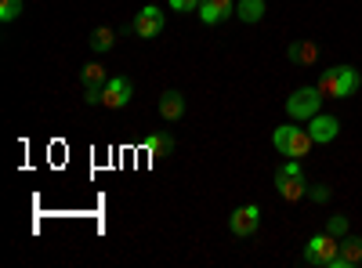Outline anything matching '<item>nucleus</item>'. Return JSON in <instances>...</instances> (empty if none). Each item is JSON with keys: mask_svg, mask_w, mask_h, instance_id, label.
I'll use <instances>...</instances> for the list:
<instances>
[{"mask_svg": "<svg viewBox=\"0 0 362 268\" xmlns=\"http://www.w3.org/2000/svg\"><path fill=\"white\" fill-rule=\"evenodd\" d=\"M341 264L358 268L362 264V235H344L341 240Z\"/></svg>", "mask_w": 362, "mask_h": 268, "instance_id": "13", "label": "nucleus"}, {"mask_svg": "<svg viewBox=\"0 0 362 268\" xmlns=\"http://www.w3.org/2000/svg\"><path fill=\"white\" fill-rule=\"evenodd\" d=\"M141 148H145V156H170L174 153V138L170 134H148L145 141H141Z\"/></svg>", "mask_w": 362, "mask_h": 268, "instance_id": "14", "label": "nucleus"}, {"mask_svg": "<svg viewBox=\"0 0 362 268\" xmlns=\"http://www.w3.org/2000/svg\"><path fill=\"white\" fill-rule=\"evenodd\" d=\"M163 22H167V15H163V8H156V4H145L141 11H138V18H134V33L141 37V40H156L160 33H163Z\"/></svg>", "mask_w": 362, "mask_h": 268, "instance_id": "6", "label": "nucleus"}, {"mask_svg": "<svg viewBox=\"0 0 362 268\" xmlns=\"http://www.w3.org/2000/svg\"><path fill=\"white\" fill-rule=\"evenodd\" d=\"M348 228H351V225H348V218H344V214H334V218L326 221V232L334 235V240H344V235H348Z\"/></svg>", "mask_w": 362, "mask_h": 268, "instance_id": "18", "label": "nucleus"}, {"mask_svg": "<svg viewBox=\"0 0 362 268\" xmlns=\"http://www.w3.org/2000/svg\"><path fill=\"white\" fill-rule=\"evenodd\" d=\"M286 58L293 66H315L319 62V44H312V40H293L290 47H286Z\"/></svg>", "mask_w": 362, "mask_h": 268, "instance_id": "11", "label": "nucleus"}, {"mask_svg": "<svg viewBox=\"0 0 362 268\" xmlns=\"http://www.w3.org/2000/svg\"><path fill=\"white\" fill-rule=\"evenodd\" d=\"M319 95L322 98H334V102H341V98H351L358 87H362V76H358V69L355 66H329V69H322V76H319Z\"/></svg>", "mask_w": 362, "mask_h": 268, "instance_id": "1", "label": "nucleus"}, {"mask_svg": "<svg viewBox=\"0 0 362 268\" xmlns=\"http://www.w3.org/2000/svg\"><path fill=\"white\" fill-rule=\"evenodd\" d=\"M308 196H312L315 203H326L334 192H329V185H308Z\"/></svg>", "mask_w": 362, "mask_h": 268, "instance_id": "21", "label": "nucleus"}, {"mask_svg": "<svg viewBox=\"0 0 362 268\" xmlns=\"http://www.w3.org/2000/svg\"><path fill=\"white\" fill-rule=\"evenodd\" d=\"M235 15L239 18H243V22H261L264 18V0H239V4H235Z\"/></svg>", "mask_w": 362, "mask_h": 268, "instance_id": "16", "label": "nucleus"}, {"mask_svg": "<svg viewBox=\"0 0 362 268\" xmlns=\"http://www.w3.org/2000/svg\"><path fill=\"white\" fill-rule=\"evenodd\" d=\"M322 95H319V87H297V91L286 98V116H290V120H312V116L322 109Z\"/></svg>", "mask_w": 362, "mask_h": 268, "instance_id": "4", "label": "nucleus"}, {"mask_svg": "<svg viewBox=\"0 0 362 268\" xmlns=\"http://www.w3.org/2000/svg\"><path fill=\"white\" fill-rule=\"evenodd\" d=\"M337 254H341V240H334L326 228L319 235H312L308 247H305V261L308 264H319V268H329V264L337 261Z\"/></svg>", "mask_w": 362, "mask_h": 268, "instance_id": "5", "label": "nucleus"}, {"mask_svg": "<svg viewBox=\"0 0 362 268\" xmlns=\"http://www.w3.org/2000/svg\"><path fill=\"white\" fill-rule=\"evenodd\" d=\"M196 15H199L203 25H218V22H225L228 15H235V0H203Z\"/></svg>", "mask_w": 362, "mask_h": 268, "instance_id": "10", "label": "nucleus"}, {"mask_svg": "<svg viewBox=\"0 0 362 268\" xmlns=\"http://www.w3.org/2000/svg\"><path fill=\"white\" fill-rule=\"evenodd\" d=\"M134 98V87L127 76H109V83L102 87V105L105 109H124Z\"/></svg>", "mask_w": 362, "mask_h": 268, "instance_id": "8", "label": "nucleus"}, {"mask_svg": "<svg viewBox=\"0 0 362 268\" xmlns=\"http://www.w3.org/2000/svg\"><path fill=\"white\" fill-rule=\"evenodd\" d=\"M80 83H83V87H105V83H109V69H105L102 62H90V66L80 69Z\"/></svg>", "mask_w": 362, "mask_h": 268, "instance_id": "15", "label": "nucleus"}, {"mask_svg": "<svg viewBox=\"0 0 362 268\" xmlns=\"http://www.w3.org/2000/svg\"><path fill=\"white\" fill-rule=\"evenodd\" d=\"M272 145L279 148V156H290V160H305L312 153V134L305 127H293V124H283L276 127V134H272Z\"/></svg>", "mask_w": 362, "mask_h": 268, "instance_id": "3", "label": "nucleus"}, {"mask_svg": "<svg viewBox=\"0 0 362 268\" xmlns=\"http://www.w3.org/2000/svg\"><path fill=\"white\" fill-rule=\"evenodd\" d=\"M308 134H312L315 145H329L341 134V120H337V116H329V112H315L308 120Z\"/></svg>", "mask_w": 362, "mask_h": 268, "instance_id": "9", "label": "nucleus"}, {"mask_svg": "<svg viewBox=\"0 0 362 268\" xmlns=\"http://www.w3.org/2000/svg\"><path fill=\"white\" fill-rule=\"evenodd\" d=\"M261 228V211L254 203H247V206H235V211L228 214V232L232 235H239V240H247V235H254Z\"/></svg>", "mask_w": 362, "mask_h": 268, "instance_id": "7", "label": "nucleus"}, {"mask_svg": "<svg viewBox=\"0 0 362 268\" xmlns=\"http://www.w3.org/2000/svg\"><path fill=\"white\" fill-rule=\"evenodd\" d=\"M276 189H279L283 203H300L308 196V177H305V170H300V160H286L276 170Z\"/></svg>", "mask_w": 362, "mask_h": 268, "instance_id": "2", "label": "nucleus"}, {"mask_svg": "<svg viewBox=\"0 0 362 268\" xmlns=\"http://www.w3.org/2000/svg\"><path fill=\"white\" fill-rule=\"evenodd\" d=\"M160 116H163V120H181V116H185V95H181V91H174V87H170V91H163L160 95Z\"/></svg>", "mask_w": 362, "mask_h": 268, "instance_id": "12", "label": "nucleus"}, {"mask_svg": "<svg viewBox=\"0 0 362 268\" xmlns=\"http://www.w3.org/2000/svg\"><path fill=\"white\" fill-rule=\"evenodd\" d=\"M22 0H0V22H15L22 15Z\"/></svg>", "mask_w": 362, "mask_h": 268, "instance_id": "19", "label": "nucleus"}, {"mask_svg": "<svg viewBox=\"0 0 362 268\" xmlns=\"http://www.w3.org/2000/svg\"><path fill=\"white\" fill-rule=\"evenodd\" d=\"M112 44H116V33L109 25H98L95 33H90V51L95 54H105V51H112Z\"/></svg>", "mask_w": 362, "mask_h": 268, "instance_id": "17", "label": "nucleus"}, {"mask_svg": "<svg viewBox=\"0 0 362 268\" xmlns=\"http://www.w3.org/2000/svg\"><path fill=\"white\" fill-rule=\"evenodd\" d=\"M167 4H170V11H199L203 0H167Z\"/></svg>", "mask_w": 362, "mask_h": 268, "instance_id": "20", "label": "nucleus"}]
</instances>
